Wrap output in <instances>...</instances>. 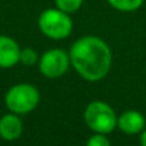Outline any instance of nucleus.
<instances>
[{"label": "nucleus", "instance_id": "nucleus-1", "mask_svg": "<svg viewBox=\"0 0 146 146\" xmlns=\"http://www.w3.org/2000/svg\"><path fill=\"white\" fill-rule=\"evenodd\" d=\"M72 68L81 78L90 82L104 80L112 65L111 47L97 36H84L74 41L70 48Z\"/></svg>", "mask_w": 146, "mask_h": 146}, {"label": "nucleus", "instance_id": "nucleus-2", "mask_svg": "<svg viewBox=\"0 0 146 146\" xmlns=\"http://www.w3.org/2000/svg\"><path fill=\"white\" fill-rule=\"evenodd\" d=\"M40 102L38 90L29 82H20L10 87L4 95V104L10 112L26 115L33 112Z\"/></svg>", "mask_w": 146, "mask_h": 146}, {"label": "nucleus", "instance_id": "nucleus-3", "mask_svg": "<svg viewBox=\"0 0 146 146\" xmlns=\"http://www.w3.org/2000/svg\"><path fill=\"white\" fill-rule=\"evenodd\" d=\"M84 121L92 132L108 135L116 128L118 115L109 104L104 101H92L84 111Z\"/></svg>", "mask_w": 146, "mask_h": 146}, {"label": "nucleus", "instance_id": "nucleus-4", "mask_svg": "<svg viewBox=\"0 0 146 146\" xmlns=\"http://www.w3.org/2000/svg\"><path fill=\"white\" fill-rule=\"evenodd\" d=\"M38 29L51 40H64L72 31V20L68 13L58 7L46 9L38 16Z\"/></svg>", "mask_w": 146, "mask_h": 146}, {"label": "nucleus", "instance_id": "nucleus-5", "mask_svg": "<svg viewBox=\"0 0 146 146\" xmlns=\"http://www.w3.org/2000/svg\"><path fill=\"white\" fill-rule=\"evenodd\" d=\"M71 65L70 54L62 48H50L44 51L38 60V70L41 75L50 80L62 77Z\"/></svg>", "mask_w": 146, "mask_h": 146}, {"label": "nucleus", "instance_id": "nucleus-6", "mask_svg": "<svg viewBox=\"0 0 146 146\" xmlns=\"http://www.w3.org/2000/svg\"><path fill=\"white\" fill-rule=\"evenodd\" d=\"M116 128H118L122 133L129 135V136L141 135L142 131L146 128V119L139 111L128 109V111L122 112V113L118 116Z\"/></svg>", "mask_w": 146, "mask_h": 146}, {"label": "nucleus", "instance_id": "nucleus-7", "mask_svg": "<svg viewBox=\"0 0 146 146\" xmlns=\"http://www.w3.org/2000/svg\"><path fill=\"white\" fill-rule=\"evenodd\" d=\"M20 51L21 47L14 38L0 36V68L7 70L17 65L20 62Z\"/></svg>", "mask_w": 146, "mask_h": 146}, {"label": "nucleus", "instance_id": "nucleus-8", "mask_svg": "<svg viewBox=\"0 0 146 146\" xmlns=\"http://www.w3.org/2000/svg\"><path fill=\"white\" fill-rule=\"evenodd\" d=\"M23 122L20 116L14 112H9L0 118V138L3 141L11 142L21 136Z\"/></svg>", "mask_w": 146, "mask_h": 146}, {"label": "nucleus", "instance_id": "nucleus-9", "mask_svg": "<svg viewBox=\"0 0 146 146\" xmlns=\"http://www.w3.org/2000/svg\"><path fill=\"white\" fill-rule=\"evenodd\" d=\"M145 0H108V4L122 13H132L143 6Z\"/></svg>", "mask_w": 146, "mask_h": 146}, {"label": "nucleus", "instance_id": "nucleus-10", "mask_svg": "<svg viewBox=\"0 0 146 146\" xmlns=\"http://www.w3.org/2000/svg\"><path fill=\"white\" fill-rule=\"evenodd\" d=\"M38 60H40V57H38L37 51L31 47H24L20 51V62L27 67H33V65L38 64Z\"/></svg>", "mask_w": 146, "mask_h": 146}, {"label": "nucleus", "instance_id": "nucleus-11", "mask_svg": "<svg viewBox=\"0 0 146 146\" xmlns=\"http://www.w3.org/2000/svg\"><path fill=\"white\" fill-rule=\"evenodd\" d=\"M54 3H55V7H58L60 10L68 14H72L81 9L84 0H54Z\"/></svg>", "mask_w": 146, "mask_h": 146}, {"label": "nucleus", "instance_id": "nucleus-12", "mask_svg": "<svg viewBox=\"0 0 146 146\" xmlns=\"http://www.w3.org/2000/svg\"><path fill=\"white\" fill-rule=\"evenodd\" d=\"M85 146H111V142H109V139H108V136L105 133L94 132V135H91L88 138Z\"/></svg>", "mask_w": 146, "mask_h": 146}, {"label": "nucleus", "instance_id": "nucleus-13", "mask_svg": "<svg viewBox=\"0 0 146 146\" xmlns=\"http://www.w3.org/2000/svg\"><path fill=\"white\" fill-rule=\"evenodd\" d=\"M139 142H141V146H146V128L142 131V133L139 135Z\"/></svg>", "mask_w": 146, "mask_h": 146}]
</instances>
